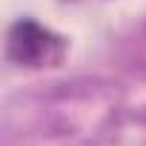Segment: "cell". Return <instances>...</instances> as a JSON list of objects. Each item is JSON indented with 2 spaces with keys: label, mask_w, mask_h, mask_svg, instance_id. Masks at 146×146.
<instances>
[{
  "label": "cell",
  "mask_w": 146,
  "mask_h": 146,
  "mask_svg": "<svg viewBox=\"0 0 146 146\" xmlns=\"http://www.w3.org/2000/svg\"><path fill=\"white\" fill-rule=\"evenodd\" d=\"M63 52H66L63 37H57L54 32H49L46 26H40L32 17L12 23V29L6 35V54L17 66H29V69L54 66V63H60Z\"/></svg>",
  "instance_id": "6da1fadb"
}]
</instances>
